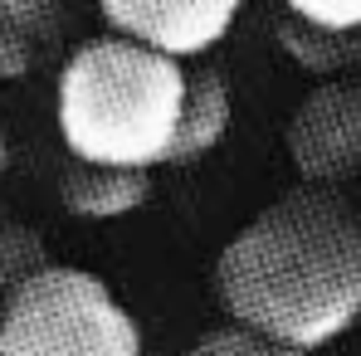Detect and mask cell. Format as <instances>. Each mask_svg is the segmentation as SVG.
<instances>
[{"label": "cell", "instance_id": "14", "mask_svg": "<svg viewBox=\"0 0 361 356\" xmlns=\"http://www.w3.org/2000/svg\"><path fill=\"white\" fill-rule=\"evenodd\" d=\"M5 161H10V152H5V137H0V176H5Z\"/></svg>", "mask_w": 361, "mask_h": 356}, {"label": "cell", "instance_id": "1", "mask_svg": "<svg viewBox=\"0 0 361 356\" xmlns=\"http://www.w3.org/2000/svg\"><path fill=\"white\" fill-rule=\"evenodd\" d=\"M215 297L235 327L317 352L361 322V215L322 185H298L225 239Z\"/></svg>", "mask_w": 361, "mask_h": 356}, {"label": "cell", "instance_id": "13", "mask_svg": "<svg viewBox=\"0 0 361 356\" xmlns=\"http://www.w3.org/2000/svg\"><path fill=\"white\" fill-rule=\"evenodd\" d=\"M39 59V49L20 35V30H10L5 20H0V78H25L30 68Z\"/></svg>", "mask_w": 361, "mask_h": 356}, {"label": "cell", "instance_id": "8", "mask_svg": "<svg viewBox=\"0 0 361 356\" xmlns=\"http://www.w3.org/2000/svg\"><path fill=\"white\" fill-rule=\"evenodd\" d=\"M279 49L312 78H347L361 68V30H317L293 15L279 20Z\"/></svg>", "mask_w": 361, "mask_h": 356}, {"label": "cell", "instance_id": "2", "mask_svg": "<svg viewBox=\"0 0 361 356\" xmlns=\"http://www.w3.org/2000/svg\"><path fill=\"white\" fill-rule=\"evenodd\" d=\"M180 93H185L180 59H166L122 35L88 39L59 68L54 88L59 137L73 161L132 166V171L166 166L176 142Z\"/></svg>", "mask_w": 361, "mask_h": 356}, {"label": "cell", "instance_id": "5", "mask_svg": "<svg viewBox=\"0 0 361 356\" xmlns=\"http://www.w3.org/2000/svg\"><path fill=\"white\" fill-rule=\"evenodd\" d=\"M249 0H98L108 30L137 39L166 59H200L210 54Z\"/></svg>", "mask_w": 361, "mask_h": 356}, {"label": "cell", "instance_id": "6", "mask_svg": "<svg viewBox=\"0 0 361 356\" xmlns=\"http://www.w3.org/2000/svg\"><path fill=\"white\" fill-rule=\"evenodd\" d=\"M152 200V171L68 161L59 176V205L73 220H122Z\"/></svg>", "mask_w": 361, "mask_h": 356}, {"label": "cell", "instance_id": "4", "mask_svg": "<svg viewBox=\"0 0 361 356\" xmlns=\"http://www.w3.org/2000/svg\"><path fill=\"white\" fill-rule=\"evenodd\" d=\"M302 185H342L361 171V78H327L302 93L283 132Z\"/></svg>", "mask_w": 361, "mask_h": 356}, {"label": "cell", "instance_id": "12", "mask_svg": "<svg viewBox=\"0 0 361 356\" xmlns=\"http://www.w3.org/2000/svg\"><path fill=\"white\" fill-rule=\"evenodd\" d=\"M283 15L317 30H361V0H283Z\"/></svg>", "mask_w": 361, "mask_h": 356}, {"label": "cell", "instance_id": "11", "mask_svg": "<svg viewBox=\"0 0 361 356\" xmlns=\"http://www.w3.org/2000/svg\"><path fill=\"white\" fill-rule=\"evenodd\" d=\"M0 20L20 30L35 49H44L63 25V0H0Z\"/></svg>", "mask_w": 361, "mask_h": 356}, {"label": "cell", "instance_id": "3", "mask_svg": "<svg viewBox=\"0 0 361 356\" xmlns=\"http://www.w3.org/2000/svg\"><path fill=\"white\" fill-rule=\"evenodd\" d=\"M0 356H142V327L93 269L49 259L0 297Z\"/></svg>", "mask_w": 361, "mask_h": 356}, {"label": "cell", "instance_id": "10", "mask_svg": "<svg viewBox=\"0 0 361 356\" xmlns=\"http://www.w3.org/2000/svg\"><path fill=\"white\" fill-rule=\"evenodd\" d=\"M185 356H307L298 347H283V342H274V337H259V332H249V327H235V322H225V327H210V332H200Z\"/></svg>", "mask_w": 361, "mask_h": 356}, {"label": "cell", "instance_id": "9", "mask_svg": "<svg viewBox=\"0 0 361 356\" xmlns=\"http://www.w3.org/2000/svg\"><path fill=\"white\" fill-rule=\"evenodd\" d=\"M49 264V244L25 220H0V297Z\"/></svg>", "mask_w": 361, "mask_h": 356}, {"label": "cell", "instance_id": "7", "mask_svg": "<svg viewBox=\"0 0 361 356\" xmlns=\"http://www.w3.org/2000/svg\"><path fill=\"white\" fill-rule=\"evenodd\" d=\"M235 118V98L220 68H185V93H180V118H176V142L166 166H190L210 156Z\"/></svg>", "mask_w": 361, "mask_h": 356}]
</instances>
